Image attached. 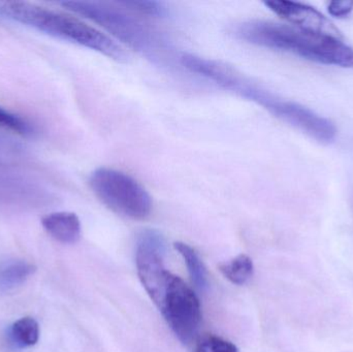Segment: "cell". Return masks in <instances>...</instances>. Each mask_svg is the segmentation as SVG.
I'll return each mask as SVG.
<instances>
[{
	"label": "cell",
	"mask_w": 353,
	"mask_h": 352,
	"mask_svg": "<svg viewBox=\"0 0 353 352\" xmlns=\"http://www.w3.org/2000/svg\"><path fill=\"white\" fill-rule=\"evenodd\" d=\"M232 33L236 39L251 45L288 52L327 65L353 70V48L339 39L263 20L234 25Z\"/></svg>",
	"instance_id": "cell-1"
},
{
	"label": "cell",
	"mask_w": 353,
	"mask_h": 352,
	"mask_svg": "<svg viewBox=\"0 0 353 352\" xmlns=\"http://www.w3.org/2000/svg\"><path fill=\"white\" fill-rule=\"evenodd\" d=\"M0 18H8L56 39L88 48L117 62H128L130 54L116 41L80 19L29 2H0Z\"/></svg>",
	"instance_id": "cell-2"
},
{
	"label": "cell",
	"mask_w": 353,
	"mask_h": 352,
	"mask_svg": "<svg viewBox=\"0 0 353 352\" xmlns=\"http://www.w3.org/2000/svg\"><path fill=\"white\" fill-rule=\"evenodd\" d=\"M59 4L99 24L118 41L153 61H163L169 51V43L161 32L117 2L62 1Z\"/></svg>",
	"instance_id": "cell-3"
},
{
	"label": "cell",
	"mask_w": 353,
	"mask_h": 352,
	"mask_svg": "<svg viewBox=\"0 0 353 352\" xmlns=\"http://www.w3.org/2000/svg\"><path fill=\"white\" fill-rule=\"evenodd\" d=\"M223 89L261 105L278 119L298 128L317 142L330 144L337 136V128L327 118L300 103L276 96L236 70L228 76Z\"/></svg>",
	"instance_id": "cell-4"
},
{
	"label": "cell",
	"mask_w": 353,
	"mask_h": 352,
	"mask_svg": "<svg viewBox=\"0 0 353 352\" xmlns=\"http://www.w3.org/2000/svg\"><path fill=\"white\" fill-rule=\"evenodd\" d=\"M91 189L114 212L142 220L152 211V198L132 176L117 169L101 167L93 172Z\"/></svg>",
	"instance_id": "cell-5"
},
{
	"label": "cell",
	"mask_w": 353,
	"mask_h": 352,
	"mask_svg": "<svg viewBox=\"0 0 353 352\" xmlns=\"http://www.w3.org/2000/svg\"><path fill=\"white\" fill-rule=\"evenodd\" d=\"M157 307L181 342L188 344L194 339L201 326V303L182 279L171 273Z\"/></svg>",
	"instance_id": "cell-6"
},
{
	"label": "cell",
	"mask_w": 353,
	"mask_h": 352,
	"mask_svg": "<svg viewBox=\"0 0 353 352\" xmlns=\"http://www.w3.org/2000/svg\"><path fill=\"white\" fill-rule=\"evenodd\" d=\"M165 250V238L159 231L145 229L139 235L136 252L139 277L157 306L161 301L171 275L163 264Z\"/></svg>",
	"instance_id": "cell-7"
},
{
	"label": "cell",
	"mask_w": 353,
	"mask_h": 352,
	"mask_svg": "<svg viewBox=\"0 0 353 352\" xmlns=\"http://www.w3.org/2000/svg\"><path fill=\"white\" fill-rule=\"evenodd\" d=\"M265 6L301 30L343 41V34L335 24L312 6L285 0H270Z\"/></svg>",
	"instance_id": "cell-8"
},
{
	"label": "cell",
	"mask_w": 353,
	"mask_h": 352,
	"mask_svg": "<svg viewBox=\"0 0 353 352\" xmlns=\"http://www.w3.org/2000/svg\"><path fill=\"white\" fill-rule=\"evenodd\" d=\"M45 231L56 241L63 244H74L80 240V219L74 213L56 212L41 219Z\"/></svg>",
	"instance_id": "cell-9"
},
{
	"label": "cell",
	"mask_w": 353,
	"mask_h": 352,
	"mask_svg": "<svg viewBox=\"0 0 353 352\" xmlns=\"http://www.w3.org/2000/svg\"><path fill=\"white\" fill-rule=\"evenodd\" d=\"M175 249L182 256L188 268L191 280L199 291H205L208 287V275L203 262L193 248L182 242L174 244Z\"/></svg>",
	"instance_id": "cell-10"
},
{
	"label": "cell",
	"mask_w": 353,
	"mask_h": 352,
	"mask_svg": "<svg viewBox=\"0 0 353 352\" xmlns=\"http://www.w3.org/2000/svg\"><path fill=\"white\" fill-rule=\"evenodd\" d=\"M223 276L236 285H243L248 282L253 276L254 266L252 260L248 256L241 254L230 262L220 266Z\"/></svg>",
	"instance_id": "cell-11"
},
{
	"label": "cell",
	"mask_w": 353,
	"mask_h": 352,
	"mask_svg": "<svg viewBox=\"0 0 353 352\" xmlns=\"http://www.w3.org/2000/svg\"><path fill=\"white\" fill-rule=\"evenodd\" d=\"M35 267L26 262H12L0 268V287L14 289L23 284L33 273Z\"/></svg>",
	"instance_id": "cell-12"
},
{
	"label": "cell",
	"mask_w": 353,
	"mask_h": 352,
	"mask_svg": "<svg viewBox=\"0 0 353 352\" xmlns=\"http://www.w3.org/2000/svg\"><path fill=\"white\" fill-rule=\"evenodd\" d=\"M10 336L19 347L34 346L39 340V326L32 318H23L12 324Z\"/></svg>",
	"instance_id": "cell-13"
},
{
	"label": "cell",
	"mask_w": 353,
	"mask_h": 352,
	"mask_svg": "<svg viewBox=\"0 0 353 352\" xmlns=\"http://www.w3.org/2000/svg\"><path fill=\"white\" fill-rule=\"evenodd\" d=\"M0 127L23 136L35 134V128L28 120L0 107Z\"/></svg>",
	"instance_id": "cell-14"
},
{
	"label": "cell",
	"mask_w": 353,
	"mask_h": 352,
	"mask_svg": "<svg viewBox=\"0 0 353 352\" xmlns=\"http://www.w3.org/2000/svg\"><path fill=\"white\" fill-rule=\"evenodd\" d=\"M117 3L130 12L154 17V18H163L168 14L167 8L161 2L134 0V1H120Z\"/></svg>",
	"instance_id": "cell-15"
},
{
	"label": "cell",
	"mask_w": 353,
	"mask_h": 352,
	"mask_svg": "<svg viewBox=\"0 0 353 352\" xmlns=\"http://www.w3.org/2000/svg\"><path fill=\"white\" fill-rule=\"evenodd\" d=\"M194 352H239V349L230 341L219 337L208 336L197 343Z\"/></svg>",
	"instance_id": "cell-16"
},
{
	"label": "cell",
	"mask_w": 353,
	"mask_h": 352,
	"mask_svg": "<svg viewBox=\"0 0 353 352\" xmlns=\"http://www.w3.org/2000/svg\"><path fill=\"white\" fill-rule=\"evenodd\" d=\"M330 14L336 18H344L353 10V1H332L327 6Z\"/></svg>",
	"instance_id": "cell-17"
}]
</instances>
